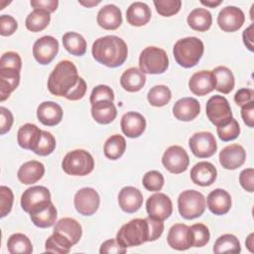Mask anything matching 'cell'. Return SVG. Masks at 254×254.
Listing matches in <instances>:
<instances>
[{"label": "cell", "instance_id": "30", "mask_svg": "<svg viewBox=\"0 0 254 254\" xmlns=\"http://www.w3.org/2000/svg\"><path fill=\"white\" fill-rule=\"evenodd\" d=\"M54 232L59 233L68 239L72 245L76 244L82 235V228L79 222L71 217H64L60 219L54 228Z\"/></svg>", "mask_w": 254, "mask_h": 254}, {"label": "cell", "instance_id": "49", "mask_svg": "<svg viewBox=\"0 0 254 254\" xmlns=\"http://www.w3.org/2000/svg\"><path fill=\"white\" fill-rule=\"evenodd\" d=\"M0 203H1V217L6 216L12 209L14 195L10 188L6 186L0 187Z\"/></svg>", "mask_w": 254, "mask_h": 254}, {"label": "cell", "instance_id": "28", "mask_svg": "<svg viewBox=\"0 0 254 254\" xmlns=\"http://www.w3.org/2000/svg\"><path fill=\"white\" fill-rule=\"evenodd\" d=\"M42 135V130L35 124L26 123L22 125L17 133V142L20 147L34 151Z\"/></svg>", "mask_w": 254, "mask_h": 254}, {"label": "cell", "instance_id": "16", "mask_svg": "<svg viewBox=\"0 0 254 254\" xmlns=\"http://www.w3.org/2000/svg\"><path fill=\"white\" fill-rule=\"evenodd\" d=\"M246 159V152L241 145L231 144L219 153V163L226 170H236L241 167Z\"/></svg>", "mask_w": 254, "mask_h": 254}, {"label": "cell", "instance_id": "34", "mask_svg": "<svg viewBox=\"0 0 254 254\" xmlns=\"http://www.w3.org/2000/svg\"><path fill=\"white\" fill-rule=\"evenodd\" d=\"M187 21L192 30L205 32L212 24V16L210 12L204 8H195L189 14Z\"/></svg>", "mask_w": 254, "mask_h": 254}, {"label": "cell", "instance_id": "47", "mask_svg": "<svg viewBox=\"0 0 254 254\" xmlns=\"http://www.w3.org/2000/svg\"><path fill=\"white\" fill-rule=\"evenodd\" d=\"M143 186L149 191H159L164 186V177L158 171H149L143 177Z\"/></svg>", "mask_w": 254, "mask_h": 254}, {"label": "cell", "instance_id": "12", "mask_svg": "<svg viewBox=\"0 0 254 254\" xmlns=\"http://www.w3.org/2000/svg\"><path fill=\"white\" fill-rule=\"evenodd\" d=\"M146 210L149 216L164 221L171 216L173 212V203L167 194L157 192L148 197L146 201Z\"/></svg>", "mask_w": 254, "mask_h": 254}, {"label": "cell", "instance_id": "57", "mask_svg": "<svg viewBox=\"0 0 254 254\" xmlns=\"http://www.w3.org/2000/svg\"><path fill=\"white\" fill-rule=\"evenodd\" d=\"M30 3L34 9L45 10L50 14L55 12L59 5L58 0H31Z\"/></svg>", "mask_w": 254, "mask_h": 254}, {"label": "cell", "instance_id": "9", "mask_svg": "<svg viewBox=\"0 0 254 254\" xmlns=\"http://www.w3.org/2000/svg\"><path fill=\"white\" fill-rule=\"evenodd\" d=\"M191 153L197 158H209L217 150L214 136L210 132L201 131L194 133L189 140Z\"/></svg>", "mask_w": 254, "mask_h": 254}, {"label": "cell", "instance_id": "58", "mask_svg": "<svg viewBox=\"0 0 254 254\" xmlns=\"http://www.w3.org/2000/svg\"><path fill=\"white\" fill-rule=\"evenodd\" d=\"M241 117L248 127L254 126V101L241 107Z\"/></svg>", "mask_w": 254, "mask_h": 254}, {"label": "cell", "instance_id": "2", "mask_svg": "<svg viewBox=\"0 0 254 254\" xmlns=\"http://www.w3.org/2000/svg\"><path fill=\"white\" fill-rule=\"evenodd\" d=\"M91 53L94 60L99 64L108 67H117L126 61L128 48L121 38L114 35H107L94 41Z\"/></svg>", "mask_w": 254, "mask_h": 254}, {"label": "cell", "instance_id": "32", "mask_svg": "<svg viewBox=\"0 0 254 254\" xmlns=\"http://www.w3.org/2000/svg\"><path fill=\"white\" fill-rule=\"evenodd\" d=\"M91 115L99 124H109L117 116V110L112 101L101 100L91 105Z\"/></svg>", "mask_w": 254, "mask_h": 254}, {"label": "cell", "instance_id": "24", "mask_svg": "<svg viewBox=\"0 0 254 254\" xmlns=\"http://www.w3.org/2000/svg\"><path fill=\"white\" fill-rule=\"evenodd\" d=\"M96 21L105 30H116L122 24L121 10L116 5L107 4L98 11Z\"/></svg>", "mask_w": 254, "mask_h": 254}, {"label": "cell", "instance_id": "33", "mask_svg": "<svg viewBox=\"0 0 254 254\" xmlns=\"http://www.w3.org/2000/svg\"><path fill=\"white\" fill-rule=\"evenodd\" d=\"M146 76L137 67L127 68L120 77V84L123 89L129 92H136L145 85Z\"/></svg>", "mask_w": 254, "mask_h": 254}, {"label": "cell", "instance_id": "25", "mask_svg": "<svg viewBox=\"0 0 254 254\" xmlns=\"http://www.w3.org/2000/svg\"><path fill=\"white\" fill-rule=\"evenodd\" d=\"M208 209L215 215L226 214L231 207V196L225 190L215 189L209 192L206 199Z\"/></svg>", "mask_w": 254, "mask_h": 254}, {"label": "cell", "instance_id": "27", "mask_svg": "<svg viewBox=\"0 0 254 254\" xmlns=\"http://www.w3.org/2000/svg\"><path fill=\"white\" fill-rule=\"evenodd\" d=\"M20 83V70L0 67V101L6 100Z\"/></svg>", "mask_w": 254, "mask_h": 254}, {"label": "cell", "instance_id": "62", "mask_svg": "<svg viewBox=\"0 0 254 254\" xmlns=\"http://www.w3.org/2000/svg\"><path fill=\"white\" fill-rule=\"evenodd\" d=\"M78 3L80 4V5H82V6H85V7H93V6H95V5H97V4H99L100 3V1L98 0V1H78Z\"/></svg>", "mask_w": 254, "mask_h": 254}, {"label": "cell", "instance_id": "40", "mask_svg": "<svg viewBox=\"0 0 254 254\" xmlns=\"http://www.w3.org/2000/svg\"><path fill=\"white\" fill-rule=\"evenodd\" d=\"M241 251V246L238 238L233 234H223L219 236L214 245V253H239Z\"/></svg>", "mask_w": 254, "mask_h": 254}, {"label": "cell", "instance_id": "21", "mask_svg": "<svg viewBox=\"0 0 254 254\" xmlns=\"http://www.w3.org/2000/svg\"><path fill=\"white\" fill-rule=\"evenodd\" d=\"M200 112L199 102L193 97H183L173 106V114L180 121H191Z\"/></svg>", "mask_w": 254, "mask_h": 254}, {"label": "cell", "instance_id": "11", "mask_svg": "<svg viewBox=\"0 0 254 254\" xmlns=\"http://www.w3.org/2000/svg\"><path fill=\"white\" fill-rule=\"evenodd\" d=\"M73 203L76 211L85 216H90L94 214L100 203V198L98 192L92 188H82L76 191Z\"/></svg>", "mask_w": 254, "mask_h": 254}, {"label": "cell", "instance_id": "26", "mask_svg": "<svg viewBox=\"0 0 254 254\" xmlns=\"http://www.w3.org/2000/svg\"><path fill=\"white\" fill-rule=\"evenodd\" d=\"M37 117L42 124L55 126L63 119V109L54 101H45L38 106Z\"/></svg>", "mask_w": 254, "mask_h": 254}, {"label": "cell", "instance_id": "17", "mask_svg": "<svg viewBox=\"0 0 254 254\" xmlns=\"http://www.w3.org/2000/svg\"><path fill=\"white\" fill-rule=\"evenodd\" d=\"M190 90L198 96L206 95L215 89V79L212 71L200 70L193 73L189 80Z\"/></svg>", "mask_w": 254, "mask_h": 254}, {"label": "cell", "instance_id": "1", "mask_svg": "<svg viewBox=\"0 0 254 254\" xmlns=\"http://www.w3.org/2000/svg\"><path fill=\"white\" fill-rule=\"evenodd\" d=\"M164 231L162 220L148 216L135 218L123 224L117 232L116 239L124 247L142 245L148 241L157 240Z\"/></svg>", "mask_w": 254, "mask_h": 254}, {"label": "cell", "instance_id": "15", "mask_svg": "<svg viewBox=\"0 0 254 254\" xmlns=\"http://www.w3.org/2000/svg\"><path fill=\"white\" fill-rule=\"evenodd\" d=\"M29 214L32 222L36 226L40 228H47L56 223L58 211L52 200H48L35 206Z\"/></svg>", "mask_w": 254, "mask_h": 254}, {"label": "cell", "instance_id": "8", "mask_svg": "<svg viewBox=\"0 0 254 254\" xmlns=\"http://www.w3.org/2000/svg\"><path fill=\"white\" fill-rule=\"evenodd\" d=\"M208 120L216 127L225 125L232 118V111L228 100L222 95L211 96L205 106Z\"/></svg>", "mask_w": 254, "mask_h": 254}, {"label": "cell", "instance_id": "29", "mask_svg": "<svg viewBox=\"0 0 254 254\" xmlns=\"http://www.w3.org/2000/svg\"><path fill=\"white\" fill-rule=\"evenodd\" d=\"M45 174L44 165L36 160L24 163L18 170V180L24 185H32L40 181Z\"/></svg>", "mask_w": 254, "mask_h": 254}, {"label": "cell", "instance_id": "3", "mask_svg": "<svg viewBox=\"0 0 254 254\" xmlns=\"http://www.w3.org/2000/svg\"><path fill=\"white\" fill-rule=\"evenodd\" d=\"M76 66L70 61H61L51 72L48 79V89L56 96L65 97L77 84Z\"/></svg>", "mask_w": 254, "mask_h": 254}, {"label": "cell", "instance_id": "10", "mask_svg": "<svg viewBox=\"0 0 254 254\" xmlns=\"http://www.w3.org/2000/svg\"><path fill=\"white\" fill-rule=\"evenodd\" d=\"M164 167L172 174H181L187 171L190 158L186 150L178 145L170 146L162 157Z\"/></svg>", "mask_w": 254, "mask_h": 254}, {"label": "cell", "instance_id": "42", "mask_svg": "<svg viewBox=\"0 0 254 254\" xmlns=\"http://www.w3.org/2000/svg\"><path fill=\"white\" fill-rule=\"evenodd\" d=\"M72 243L63 235L53 232V234L46 240V251L59 254H66L72 247Z\"/></svg>", "mask_w": 254, "mask_h": 254}, {"label": "cell", "instance_id": "23", "mask_svg": "<svg viewBox=\"0 0 254 254\" xmlns=\"http://www.w3.org/2000/svg\"><path fill=\"white\" fill-rule=\"evenodd\" d=\"M118 203L123 211L136 212L143 204V194L134 187H124L118 193Z\"/></svg>", "mask_w": 254, "mask_h": 254}, {"label": "cell", "instance_id": "43", "mask_svg": "<svg viewBox=\"0 0 254 254\" xmlns=\"http://www.w3.org/2000/svg\"><path fill=\"white\" fill-rule=\"evenodd\" d=\"M191 247H202L206 245L210 238L208 227L202 223H195L190 226Z\"/></svg>", "mask_w": 254, "mask_h": 254}, {"label": "cell", "instance_id": "38", "mask_svg": "<svg viewBox=\"0 0 254 254\" xmlns=\"http://www.w3.org/2000/svg\"><path fill=\"white\" fill-rule=\"evenodd\" d=\"M50 21L51 16L49 12L41 9H34V11L27 16L25 26L31 32H41L48 27Z\"/></svg>", "mask_w": 254, "mask_h": 254}, {"label": "cell", "instance_id": "36", "mask_svg": "<svg viewBox=\"0 0 254 254\" xmlns=\"http://www.w3.org/2000/svg\"><path fill=\"white\" fill-rule=\"evenodd\" d=\"M63 45L64 49L73 56H83L86 52V41L78 33L67 32L63 36Z\"/></svg>", "mask_w": 254, "mask_h": 254}, {"label": "cell", "instance_id": "60", "mask_svg": "<svg viewBox=\"0 0 254 254\" xmlns=\"http://www.w3.org/2000/svg\"><path fill=\"white\" fill-rule=\"evenodd\" d=\"M200 3L206 7H210V8H214L218 5H220L222 3V0H200Z\"/></svg>", "mask_w": 254, "mask_h": 254}, {"label": "cell", "instance_id": "13", "mask_svg": "<svg viewBox=\"0 0 254 254\" xmlns=\"http://www.w3.org/2000/svg\"><path fill=\"white\" fill-rule=\"evenodd\" d=\"M59 52V42L52 36L39 38L33 46V56L41 64H50Z\"/></svg>", "mask_w": 254, "mask_h": 254}, {"label": "cell", "instance_id": "37", "mask_svg": "<svg viewBox=\"0 0 254 254\" xmlns=\"http://www.w3.org/2000/svg\"><path fill=\"white\" fill-rule=\"evenodd\" d=\"M126 150L125 138L119 134L110 136L104 143L103 151L106 158L110 160L119 159Z\"/></svg>", "mask_w": 254, "mask_h": 254}, {"label": "cell", "instance_id": "31", "mask_svg": "<svg viewBox=\"0 0 254 254\" xmlns=\"http://www.w3.org/2000/svg\"><path fill=\"white\" fill-rule=\"evenodd\" d=\"M151 9L146 3L134 2L126 11V20L131 26L141 27L146 25L151 19Z\"/></svg>", "mask_w": 254, "mask_h": 254}, {"label": "cell", "instance_id": "5", "mask_svg": "<svg viewBox=\"0 0 254 254\" xmlns=\"http://www.w3.org/2000/svg\"><path fill=\"white\" fill-rule=\"evenodd\" d=\"M62 168L64 173L70 176H86L93 171L94 160L89 152L77 149L64 156Z\"/></svg>", "mask_w": 254, "mask_h": 254}, {"label": "cell", "instance_id": "53", "mask_svg": "<svg viewBox=\"0 0 254 254\" xmlns=\"http://www.w3.org/2000/svg\"><path fill=\"white\" fill-rule=\"evenodd\" d=\"M241 187L248 192L254 191V170L252 168L244 169L239 175Z\"/></svg>", "mask_w": 254, "mask_h": 254}, {"label": "cell", "instance_id": "52", "mask_svg": "<svg viewBox=\"0 0 254 254\" xmlns=\"http://www.w3.org/2000/svg\"><path fill=\"white\" fill-rule=\"evenodd\" d=\"M127 249L123 245H121L117 239H108L104 241L99 249L100 254L104 253H114V254H120V253H126Z\"/></svg>", "mask_w": 254, "mask_h": 254}, {"label": "cell", "instance_id": "20", "mask_svg": "<svg viewBox=\"0 0 254 254\" xmlns=\"http://www.w3.org/2000/svg\"><path fill=\"white\" fill-rule=\"evenodd\" d=\"M120 126L122 132L127 137L138 138L145 131L146 120L142 114L130 111L122 116Z\"/></svg>", "mask_w": 254, "mask_h": 254}, {"label": "cell", "instance_id": "55", "mask_svg": "<svg viewBox=\"0 0 254 254\" xmlns=\"http://www.w3.org/2000/svg\"><path fill=\"white\" fill-rule=\"evenodd\" d=\"M234 101L241 107L254 101V90L251 88H240L234 95Z\"/></svg>", "mask_w": 254, "mask_h": 254}, {"label": "cell", "instance_id": "46", "mask_svg": "<svg viewBox=\"0 0 254 254\" xmlns=\"http://www.w3.org/2000/svg\"><path fill=\"white\" fill-rule=\"evenodd\" d=\"M155 8L163 17H171L177 14L182 6L181 0H155Z\"/></svg>", "mask_w": 254, "mask_h": 254}, {"label": "cell", "instance_id": "14", "mask_svg": "<svg viewBox=\"0 0 254 254\" xmlns=\"http://www.w3.org/2000/svg\"><path fill=\"white\" fill-rule=\"evenodd\" d=\"M245 21L243 11L235 6H226L217 16V24L223 32L232 33L239 30Z\"/></svg>", "mask_w": 254, "mask_h": 254}, {"label": "cell", "instance_id": "59", "mask_svg": "<svg viewBox=\"0 0 254 254\" xmlns=\"http://www.w3.org/2000/svg\"><path fill=\"white\" fill-rule=\"evenodd\" d=\"M242 39H243V43L246 46V48L250 52H253L254 51V44H253V41H254V24L253 23L243 31Z\"/></svg>", "mask_w": 254, "mask_h": 254}, {"label": "cell", "instance_id": "4", "mask_svg": "<svg viewBox=\"0 0 254 254\" xmlns=\"http://www.w3.org/2000/svg\"><path fill=\"white\" fill-rule=\"evenodd\" d=\"M203 43L196 37H187L176 42L174 58L181 66L190 68L196 65L203 55Z\"/></svg>", "mask_w": 254, "mask_h": 254}, {"label": "cell", "instance_id": "51", "mask_svg": "<svg viewBox=\"0 0 254 254\" xmlns=\"http://www.w3.org/2000/svg\"><path fill=\"white\" fill-rule=\"evenodd\" d=\"M18 28V23L10 15L0 16V34L1 36H11Z\"/></svg>", "mask_w": 254, "mask_h": 254}, {"label": "cell", "instance_id": "22", "mask_svg": "<svg viewBox=\"0 0 254 254\" xmlns=\"http://www.w3.org/2000/svg\"><path fill=\"white\" fill-rule=\"evenodd\" d=\"M217 177L215 167L209 162H198L190 170V179L192 183L200 187L211 186Z\"/></svg>", "mask_w": 254, "mask_h": 254}, {"label": "cell", "instance_id": "44", "mask_svg": "<svg viewBox=\"0 0 254 254\" xmlns=\"http://www.w3.org/2000/svg\"><path fill=\"white\" fill-rule=\"evenodd\" d=\"M216 132L220 140H222L223 142H228L236 139L239 136L240 127L237 120L232 117L231 120L225 125L218 126L216 128Z\"/></svg>", "mask_w": 254, "mask_h": 254}, {"label": "cell", "instance_id": "7", "mask_svg": "<svg viewBox=\"0 0 254 254\" xmlns=\"http://www.w3.org/2000/svg\"><path fill=\"white\" fill-rule=\"evenodd\" d=\"M206 206L204 195L194 190H184L178 197V208L185 219H193L203 214Z\"/></svg>", "mask_w": 254, "mask_h": 254}, {"label": "cell", "instance_id": "50", "mask_svg": "<svg viewBox=\"0 0 254 254\" xmlns=\"http://www.w3.org/2000/svg\"><path fill=\"white\" fill-rule=\"evenodd\" d=\"M0 67H9L21 70L22 67V60L19 54L15 52H7L4 53L0 60Z\"/></svg>", "mask_w": 254, "mask_h": 254}, {"label": "cell", "instance_id": "19", "mask_svg": "<svg viewBox=\"0 0 254 254\" xmlns=\"http://www.w3.org/2000/svg\"><path fill=\"white\" fill-rule=\"evenodd\" d=\"M51 200V192L48 188L35 186L27 189L21 196V206L24 211L30 212L35 206Z\"/></svg>", "mask_w": 254, "mask_h": 254}, {"label": "cell", "instance_id": "61", "mask_svg": "<svg viewBox=\"0 0 254 254\" xmlns=\"http://www.w3.org/2000/svg\"><path fill=\"white\" fill-rule=\"evenodd\" d=\"M245 244H246V247L248 248V250L253 253L254 252V233L249 234V236L247 237V239L245 241Z\"/></svg>", "mask_w": 254, "mask_h": 254}, {"label": "cell", "instance_id": "54", "mask_svg": "<svg viewBox=\"0 0 254 254\" xmlns=\"http://www.w3.org/2000/svg\"><path fill=\"white\" fill-rule=\"evenodd\" d=\"M13 115L9 109L4 106L0 107V134H6L13 125Z\"/></svg>", "mask_w": 254, "mask_h": 254}, {"label": "cell", "instance_id": "6", "mask_svg": "<svg viewBox=\"0 0 254 254\" xmlns=\"http://www.w3.org/2000/svg\"><path fill=\"white\" fill-rule=\"evenodd\" d=\"M169 58L167 53L158 47L145 48L139 57V67L143 73L159 74L167 70Z\"/></svg>", "mask_w": 254, "mask_h": 254}, {"label": "cell", "instance_id": "48", "mask_svg": "<svg viewBox=\"0 0 254 254\" xmlns=\"http://www.w3.org/2000/svg\"><path fill=\"white\" fill-rule=\"evenodd\" d=\"M101 100H109L112 101L114 100V92L111 89V87H109L108 85H104V84H99L97 86H95L90 94V98L89 101L92 104H94L97 101H101Z\"/></svg>", "mask_w": 254, "mask_h": 254}, {"label": "cell", "instance_id": "41", "mask_svg": "<svg viewBox=\"0 0 254 254\" xmlns=\"http://www.w3.org/2000/svg\"><path fill=\"white\" fill-rule=\"evenodd\" d=\"M172 98V92L167 85L159 84L153 86L147 94L149 103L155 107L165 106L170 102Z\"/></svg>", "mask_w": 254, "mask_h": 254}, {"label": "cell", "instance_id": "18", "mask_svg": "<svg viewBox=\"0 0 254 254\" xmlns=\"http://www.w3.org/2000/svg\"><path fill=\"white\" fill-rule=\"evenodd\" d=\"M168 244L171 248L183 251L191 247L190 226L184 223L174 224L168 233Z\"/></svg>", "mask_w": 254, "mask_h": 254}, {"label": "cell", "instance_id": "45", "mask_svg": "<svg viewBox=\"0 0 254 254\" xmlns=\"http://www.w3.org/2000/svg\"><path fill=\"white\" fill-rule=\"evenodd\" d=\"M55 148H56L55 137L50 132L42 130L40 141L33 152L39 156H48L54 152Z\"/></svg>", "mask_w": 254, "mask_h": 254}, {"label": "cell", "instance_id": "56", "mask_svg": "<svg viewBox=\"0 0 254 254\" xmlns=\"http://www.w3.org/2000/svg\"><path fill=\"white\" fill-rule=\"evenodd\" d=\"M86 82L84 81V79L82 77L79 76L78 78V81H77V84L75 85V87L65 96L66 99L68 100H71V101H75V100H79L81 99L85 92H86Z\"/></svg>", "mask_w": 254, "mask_h": 254}, {"label": "cell", "instance_id": "35", "mask_svg": "<svg viewBox=\"0 0 254 254\" xmlns=\"http://www.w3.org/2000/svg\"><path fill=\"white\" fill-rule=\"evenodd\" d=\"M214 79H215V89L223 94L229 93L233 87H234V75L232 71L224 66V65H219L216 66L212 70Z\"/></svg>", "mask_w": 254, "mask_h": 254}, {"label": "cell", "instance_id": "39", "mask_svg": "<svg viewBox=\"0 0 254 254\" xmlns=\"http://www.w3.org/2000/svg\"><path fill=\"white\" fill-rule=\"evenodd\" d=\"M7 249L11 254H31L33 252V245L25 234L14 233L8 238Z\"/></svg>", "mask_w": 254, "mask_h": 254}]
</instances>
